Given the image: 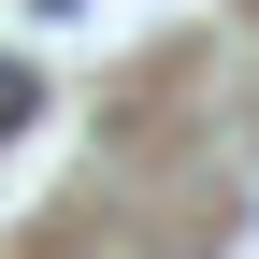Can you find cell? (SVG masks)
I'll use <instances>...</instances> for the list:
<instances>
[{
  "label": "cell",
  "instance_id": "cell-1",
  "mask_svg": "<svg viewBox=\"0 0 259 259\" xmlns=\"http://www.w3.org/2000/svg\"><path fill=\"white\" fill-rule=\"evenodd\" d=\"M44 115V72H29V58H0V130H29Z\"/></svg>",
  "mask_w": 259,
  "mask_h": 259
}]
</instances>
